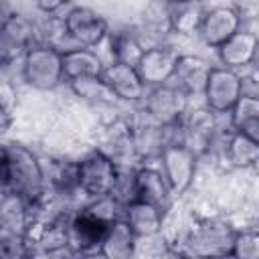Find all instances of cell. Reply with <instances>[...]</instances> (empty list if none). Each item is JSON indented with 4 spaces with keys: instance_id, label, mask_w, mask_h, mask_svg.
I'll return each mask as SVG.
<instances>
[{
    "instance_id": "obj_1",
    "label": "cell",
    "mask_w": 259,
    "mask_h": 259,
    "mask_svg": "<svg viewBox=\"0 0 259 259\" xmlns=\"http://www.w3.org/2000/svg\"><path fill=\"white\" fill-rule=\"evenodd\" d=\"M2 190H12L34 202L49 190L45 168L38 156L16 142L2 146Z\"/></svg>"
},
{
    "instance_id": "obj_2",
    "label": "cell",
    "mask_w": 259,
    "mask_h": 259,
    "mask_svg": "<svg viewBox=\"0 0 259 259\" xmlns=\"http://www.w3.org/2000/svg\"><path fill=\"white\" fill-rule=\"evenodd\" d=\"M22 81L38 91H53L65 81L63 71V51L49 42L32 45L20 61Z\"/></svg>"
},
{
    "instance_id": "obj_3",
    "label": "cell",
    "mask_w": 259,
    "mask_h": 259,
    "mask_svg": "<svg viewBox=\"0 0 259 259\" xmlns=\"http://www.w3.org/2000/svg\"><path fill=\"white\" fill-rule=\"evenodd\" d=\"M119 180V164L101 148L91 150L79 160V190L87 198L113 194Z\"/></svg>"
},
{
    "instance_id": "obj_4",
    "label": "cell",
    "mask_w": 259,
    "mask_h": 259,
    "mask_svg": "<svg viewBox=\"0 0 259 259\" xmlns=\"http://www.w3.org/2000/svg\"><path fill=\"white\" fill-rule=\"evenodd\" d=\"M198 158H200L198 154H194L186 144H180V142L166 144L162 148L158 164L174 196L184 194L192 186L198 170Z\"/></svg>"
},
{
    "instance_id": "obj_5",
    "label": "cell",
    "mask_w": 259,
    "mask_h": 259,
    "mask_svg": "<svg viewBox=\"0 0 259 259\" xmlns=\"http://www.w3.org/2000/svg\"><path fill=\"white\" fill-rule=\"evenodd\" d=\"M245 93V77L229 67H212L202 99L208 109L219 115H229Z\"/></svg>"
},
{
    "instance_id": "obj_6",
    "label": "cell",
    "mask_w": 259,
    "mask_h": 259,
    "mask_svg": "<svg viewBox=\"0 0 259 259\" xmlns=\"http://www.w3.org/2000/svg\"><path fill=\"white\" fill-rule=\"evenodd\" d=\"M237 229H233L231 223L219 221V219H204L192 227V231L186 237V243L190 247V253L194 255H229L233 249Z\"/></svg>"
},
{
    "instance_id": "obj_7",
    "label": "cell",
    "mask_w": 259,
    "mask_h": 259,
    "mask_svg": "<svg viewBox=\"0 0 259 259\" xmlns=\"http://www.w3.org/2000/svg\"><path fill=\"white\" fill-rule=\"evenodd\" d=\"M109 223L97 219L83 206L73 210L67 221V241L75 255H99L101 241Z\"/></svg>"
},
{
    "instance_id": "obj_8",
    "label": "cell",
    "mask_w": 259,
    "mask_h": 259,
    "mask_svg": "<svg viewBox=\"0 0 259 259\" xmlns=\"http://www.w3.org/2000/svg\"><path fill=\"white\" fill-rule=\"evenodd\" d=\"M63 18H65L67 32L77 47L95 49L109 34L107 20L99 12H95L91 6H83V4L69 6Z\"/></svg>"
},
{
    "instance_id": "obj_9",
    "label": "cell",
    "mask_w": 259,
    "mask_h": 259,
    "mask_svg": "<svg viewBox=\"0 0 259 259\" xmlns=\"http://www.w3.org/2000/svg\"><path fill=\"white\" fill-rule=\"evenodd\" d=\"M142 107L162 125H172L176 121H180L186 111L190 109V97L180 91L178 87L166 83V85H158V87H150Z\"/></svg>"
},
{
    "instance_id": "obj_10",
    "label": "cell",
    "mask_w": 259,
    "mask_h": 259,
    "mask_svg": "<svg viewBox=\"0 0 259 259\" xmlns=\"http://www.w3.org/2000/svg\"><path fill=\"white\" fill-rule=\"evenodd\" d=\"M40 42L38 28L22 16V14H6L2 20V32H0V51H2V63L8 65L12 61H22L26 51Z\"/></svg>"
},
{
    "instance_id": "obj_11",
    "label": "cell",
    "mask_w": 259,
    "mask_h": 259,
    "mask_svg": "<svg viewBox=\"0 0 259 259\" xmlns=\"http://www.w3.org/2000/svg\"><path fill=\"white\" fill-rule=\"evenodd\" d=\"M243 26H245V16L237 6L219 4V6H212L206 10L202 26L198 30V38L208 49L217 51L225 40H229Z\"/></svg>"
},
{
    "instance_id": "obj_12",
    "label": "cell",
    "mask_w": 259,
    "mask_h": 259,
    "mask_svg": "<svg viewBox=\"0 0 259 259\" xmlns=\"http://www.w3.org/2000/svg\"><path fill=\"white\" fill-rule=\"evenodd\" d=\"M219 113L212 109L198 107V109H188L186 115L182 117V132H184V144L198 156L210 152V148L217 144L219 138Z\"/></svg>"
},
{
    "instance_id": "obj_13",
    "label": "cell",
    "mask_w": 259,
    "mask_h": 259,
    "mask_svg": "<svg viewBox=\"0 0 259 259\" xmlns=\"http://www.w3.org/2000/svg\"><path fill=\"white\" fill-rule=\"evenodd\" d=\"M178 53L168 47V45H154V47H146L142 59L138 61L136 69L140 73V77L144 79V83L148 87H158V85H166L174 71H176V63H178Z\"/></svg>"
},
{
    "instance_id": "obj_14",
    "label": "cell",
    "mask_w": 259,
    "mask_h": 259,
    "mask_svg": "<svg viewBox=\"0 0 259 259\" xmlns=\"http://www.w3.org/2000/svg\"><path fill=\"white\" fill-rule=\"evenodd\" d=\"M103 79L115 93L117 101H125V103H142L150 89L134 65L119 63V61L105 65Z\"/></svg>"
},
{
    "instance_id": "obj_15",
    "label": "cell",
    "mask_w": 259,
    "mask_h": 259,
    "mask_svg": "<svg viewBox=\"0 0 259 259\" xmlns=\"http://www.w3.org/2000/svg\"><path fill=\"white\" fill-rule=\"evenodd\" d=\"M257 55H259V34L245 26L217 49V57L221 65L235 71L251 67Z\"/></svg>"
},
{
    "instance_id": "obj_16",
    "label": "cell",
    "mask_w": 259,
    "mask_h": 259,
    "mask_svg": "<svg viewBox=\"0 0 259 259\" xmlns=\"http://www.w3.org/2000/svg\"><path fill=\"white\" fill-rule=\"evenodd\" d=\"M210 71H212V65L204 57H200V55H180L178 63H176V71H174V75L168 83L178 87L180 91H184L188 97L202 95Z\"/></svg>"
},
{
    "instance_id": "obj_17",
    "label": "cell",
    "mask_w": 259,
    "mask_h": 259,
    "mask_svg": "<svg viewBox=\"0 0 259 259\" xmlns=\"http://www.w3.org/2000/svg\"><path fill=\"white\" fill-rule=\"evenodd\" d=\"M134 186H136V198L158 204V206L168 210L174 194L170 190V184H168L166 176L160 170V164L158 166H152V164L136 166Z\"/></svg>"
},
{
    "instance_id": "obj_18",
    "label": "cell",
    "mask_w": 259,
    "mask_h": 259,
    "mask_svg": "<svg viewBox=\"0 0 259 259\" xmlns=\"http://www.w3.org/2000/svg\"><path fill=\"white\" fill-rule=\"evenodd\" d=\"M123 219L130 223L138 239H154L162 233L166 208L136 198L123 206Z\"/></svg>"
},
{
    "instance_id": "obj_19",
    "label": "cell",
    "mask_w": 259,
    "mask_h": 259,
    "mask_svg": "<svg viewBox=\"0 0 259 259\" xmlns=\"http://www.w3.org/2000/svg\"><path fill=\"white\" fill-rule=\"evenodd\" d=\"M138 241L140 239L130 227V223L123 217H119L107 225L99 255L107 259H130L132 255H136Z\"/></svg>"
},
{
    "instance_id": "obj_20",
    "label": "cell",
    "mask_w": 259,
    "mask_h": 259,
    "mask_svg": "<svg viewBox=\"0 0 259 259\" xmlns=\"http://www.w3.org/2000/svg\"><path fill=\"white\" fill-rule=\"evenodd\" d=\"M219 154L229 168H255V164L259 162V144L245 134L231 130L219 146Z\"/></svg>"
},
{
    "instance_id": "obj_21",
    "label": "cell",
    "mask_w": 259,
    "mask_h": 259,
    "mask_svg": "<svg viewBox=\"0 0 259 259\" xmlns=\"http://www.w3.org/2000/svg\"><path fill=\"white\" fill-rule=\"evenodd\" d=\"M103 69H105V61L99 57L95 49L73 47L63 53V71L67 83L83 77H99L103 75Z\"/></svg>"
},
{
    "instance_id": "obj_22",
    "label": "cell",
    "mask_w": 259,
    "mask_h": 259,
    "mask_svg": "<svg viewBox=\"0 0 259 259\" xmlns=\"http://www.w3.org/2000/svg\"><path fill=\"white\" fill-rule=\"evenodd\" d=\"M30 219H32V212H30L28 198H24L22 194L12 192V190H2V198H0V231L26 235Z\"/></svg>"
},
{
    "instance_id": "obj_23",
    "label": "cell",
    "mask_w": 259,
    "mask_h": 259,
    "mask_svg": "<svg viewBox=\"0 0 259 259\" xmlns=\"http://www.w3.org/2000/svg\"><path fill=\"white\" fill-rule=\"evenodd\" d=\"M206 6L202 0L194 2H182V4H168V22L170 32L178 36H198V30L202 26Z\"/></svg>"
},
{
    "instance_id": "obj_24",
    "label": "cell",
    "mask_w": 259,
    "mask_h": 259,
    "mask_svg": "<svg viewBox=\"0 0 259 259\" xmlns=\"http://www.w3.org/2000/svg\"><path fill=\"white\" fill-rule=\"evenodd\" d=\"M107 42H109V63L119 61V63H127L136 67L146 51V45L142 42L138 32H132V30L109 32Z\"/></svg>"
},
{
    "instance_id": "obj_25",
    "label": "cell",
    "mask_w": 259,
    "mask_h": 259,
    "mask_svg": "<svg viewBox=\"0 0 259 259\" xmlns=\"http://www.w3.org/2000/svg\"><path fill=\"white\" fill-rule=\"evenodd\" d=\"M67 85L75 93V97H79L87 103H93V105H113L117 101L115 93L111 91V87L107 85L103 75L83 77V79H77V81H69Z\"/></svg>"
},
{
    "instance_id": "obj_26",
    "label": "cell",
    "mask_w": 259,
    "mask_h": 259,
    "mask_svg": "<svg viewBox=\"0 0 259 259\" xmlns=\"http://www.w3.org/2000/svg\"><path fill=\"white\" fill-rule=\"evenodd\" d=\"M231 257L237 259H259V227L237 229Z\"/></svg>"
},
{
    "instance_id": "obj_27",
    "label": "cell",
    "mask_w": 259,
    "mask_h": 259,
    "mask_svg": "<svg viewBox=\"0 0 259 259\" xmlns=\"http://www.w3.org/2000/svg\"><path fill=\"white\" fill-rule=\"evenodd\" d=\"M0 255L4 259H22L32 255V247L26 239V235L0 231Z\"/></svg>"
},
{
    "instance_id": "obj_28",
    "label": "cell",
    "mask_w": 259,
    "mask_h": 259,
    "mask_svg": "<svg viewBox=\"0 0 259 259\" xmlns=\"http://www.w3.org/2000/svg\"><path fill=\"white\" fill-rule=\"evenodd\" d=\"M0 109H2V127L6 130L14 109H16V87L10 81H2L0 87Z\"/></svg>"
},
{
    "instance_id": "obj_29",
    "label": "cell",
    "mask_w": 259,
    "mask_h": 259,
    "mask_svg": "<svg viewBox=\"0 0 259 259\" xmlns=\"http://www.w3.org/2000/svg\"><path fill=\"white\" fill-rule=\"evenodd\" d=\"M34 6L40 14H59L65 6H71V0H34Z\"/></svg>"
},
{
    "instance_id": "obj_30",
    "label": "cell",
    "mask_w": 259,
    "mask_h": 259,
    "mask_svg": "<svg viewBox=\"0 0 259 259\" xmlns=\"http://www.w3.org/2000/svg\"><path fill=\"white\" fill-rule=\"evenodd\" d=\"M233 130H237V132L245 134L247 138H251L253 142H257V144H259V115H257V117H251V119L241 121V123H239V125H235Z\"/></svg>"
},
{
    "instance_id": "obj_31",
    "label": "cell",
    "mask_w": 259,
    "mask_h": 259,
    "mask_svg": "<svg viewBox=\"0 0 259 259\" xmlns=\"http://www.w3.org/2000/svg\"><path fill=\"white\" fill-rule=\"evenodd\" d=\"M168 4H182V2H194V0H166Z\"/></svg>"
}]
</instances>
